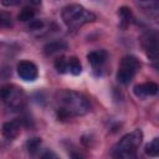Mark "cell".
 <instances>
[{"mask_svg":"<svg viewBox=\"0 0 159 159\" xmlns=\"http://www.w3.org/2000/svg\"><path fill=\"white\" fill-rule=\"evenodd\" d=\"M40 145H41V139L40 138H32L26 143V147H27V150H29L30 154H35L39 150Z\"/></svg>","mask_w":159,"mask_h":159,"instance_id":"cell-17","label":"cell"},{"mask_svg":"<svg viewBox=\"0 0 159 159\" xmlns=\"http://www.w3.org/2000/svg\"><path fill=\"white\" fill-rule=\"evenodd\" d=\"M17 75L20 76L21 80L26 81V82H34L35 80H37L39 77V70L37 66L29 61V60H22L17 63Z\"/></svg>","mask_w":159,"mask_h":159,"instance_id":"cell-7","label":"cell"},{"mask_svg":"<svg viewBox=\"0 0 159 159\" xmlns=\"http://www.w3.org/2000/svg\"><path fill=\"white\" fill-rule=\"evenodd\" d=\"M87 60L94 71H101V70H103L104 65L107 63L108 53L106 50H94L87 55Z\"/></svg>","mask_w":159,"mask_h":159,"instance_id":"cell-8","label":"cell"},{"mask_svg":"<svg viewBox=\"0 0 159 159\" xmlns=\"http://www.w3.org/2000/svg\"><path fill=\"white\" fill-rule=\"evenodd\" d=\"M12 25L11 16L6 11H0V29H6Z\"/></svg>","mask_w":159,"mask_h":159,"instance_id":"cell-18","label":"cell"},{"mask_svg":"<svg viewBox=\"0 0 159 159\" xmlns=\"http://www.w3.org/2000/svg\"><path fill=\"white\" fill-rule=\"evenodd\" d=\"M61 16L65 25L73 30L96 20V15L80 4H70L65 6Z\"/></svg>","mask_w":159,"mask_h":159,"instance_id":"cell-3","label":"cell"},{"mask_svg":"<svg viewBox=\"0 0 159 159\" xmlns=\"http://www.w3.org/2000/svg\"><path fill=\"white\" fill-rule=\"evenodd\" d=\"M142 46L147 56L155 63L158 61V34L155 31H148L142 36Z\"/></svg>","mask_w":159,"mask_h":159,"instance_id":"cell-6","label":"cell"},{"mask_svg":"<svg viewBox=\"0 0 159 159\" xmlns=\"http://www.w3.org/2000/svg\"><path fill=\"white\" fill-rule=\"evenodd\" d=\"M55 68L57 70L58 73H66V72H68V68H67V57L61 56V57L56 58V61H55Z\"/></svg>","mask_w":159,"mask_h":159,"instance_id":"cell-16","label":"cell"},{"mask_svg":"<svg viewBox=\"0 0 159 159\" xmlns=\"http://www.w3.org/2000/svg\"><path fill=\"white\" fill-rule=\"evenodd\" d=\"M0 101L10 108H19L25 102V93L15 84H4L0 87Z\"/></svg>","mask_w":159,"mask_h":159,"instance_id":"cell-5","label":"cell"},{"mask_svg":"<svg viewBox=\"0 0 159 159\" xmlns=\"http://www.w3.org/2000/svg\"><path fill=\"white\" fill-rule=\"evenodd\" d=\"M65 48H66V42L62 41V40H56V41L48 42L43 47V51L47 56H52V55H55V53H57V52H60Z\"/></svg>","mask_w":159,"mask_h":159,"instance_id":"cell-11","label":"cell"},{"mask_svg":"<svg viewBox=\"0 0 159 159\" xmlns=\"http://www.w3.org/2000/svg\"><path fill=\"white\" fill-rule=\"evenodd\" d=\"M67 68H68V72L75 75V76H78L81 72H82V65H81V61L76 57V56H71V57H67Z\"/></svg>","mask_w":159,"mask_h":159,"instance_id":"cell-13","label":"cell"},{"mask_svg":"<svg viewBox=\"0 0 159 159\" xmlns=\"http://www.w3.org/2000/svg\"><path fill=\"white\" fill-rule=\"evenodd\" d=\"M21 129V119H12L2 125V135L6 139H14L17 137Z\"/></svg>","mask_w":159,"mask_h":159,"instance_id":"cell-10","label":"cell"},{"mask_svg":"<svg viewBox=\"0 0 159 159\" xmlns=\"http://www.w3.org/2000/svg\"><path fill=\"white\" fill-rule=\"evenodd\" d=\"M158 89H159V87L155 82H144V83L137 84L133 88V92L138 98L143 99V98H147L150 96H155L158 93Z\"/></svg>","mask_w":159,"mask_h":159,"instance_id":"cell-9","label":"cell"},{"mask_svg":"<svg viewBox=\"0 0 159 159\" xmlns=\"http://www.w3.org/2000/svg\"><path fill=\"white\" fill-rule=\"evenodd\" d=\"M118 15H119V19H120V27L122 29H125L132 24L133 15H132V11H130L129 7H127V6L119 7L118 9Z\"/></svg>","mask_w":159,"mask_h":159,"instance_id":"cell-12","label":"cell"},{"mask_svg":"<svg viewBox=\"0 0 159 159\" xmlns=\"http://www.w3.org/2000/svg\"><path fill=\"white\" fill-rule=\"evenodd\" d=\"M139 68H140V62L135 56L133 55L124 56L119 63L117 72L118 82L122 84H129L134 78V76L137 75V72L139 71Z\"/></svg>","mask_w":159,"mask_h":159,"instance_id":"cell-4","label":"cell"},{"mask_svg":"<svg viewBox=\"0 0 159 159\" xmlns=\"http://www.w3.org/2000/svg\"><path fill=\"white\" fill-rule=\"evenodd\" d=\"M143 140V132L134 129L123 135L112 148L111 157L113 159H132Z\"/></svg>","mask_w":159,"mask_h":159,"instance_id":"cell-2","label":"cell"},{"mask_svg":"<svg viewBox=\"0 0 159 159\" xmlns=\"http://www.w3.org/2000/svg\"><path fill=\"white\" fill-rule=\"evenodd\" d=\"M71 159H86L84 155L81 153V152H72L71 153Z\"/></svg>","mask_w":159,"mask_h":159,"instance_id":"cell-20","label":"cell"},{"mask_svg":"<svg viewBox=\"0 0 159 159\" xmlns=\"http://www.w3.org/2000/svg\"><path fill=\"white\" fill-rule=\"evenodd\" d=\"M41 159H60V158H58V155H57L53 150L47 149V150H45V152H43V154H42Z\"/></svg>","mask_w":159,"mask_h":159,"instance_id":"cell-19","label":"cell"},{"mask_svg":"<svg viewBox=\"0 0 159 159\" xmlns=\"http://www.w3.org/2000/svg\"><path fill=\"white\" fill-rule=\"evenodd\" d=\"M145 153L152 158H157L159 155V138L158 137L153 138V140L145 147Z\"/></svg>","mask_w":159,"mask_h":159,"instance_id":"cell-14","label":"cell"},{"mask_svg":"<svg viewBox=\"0 0 159 159\" xmlns=\"http://www.w3.org/2000/svg\"><path fill=\"white\" fill-rule=\"evenodd\" d=\"M34 16H35L34 9L30 7V6H25V7H22V10L19 12L17 19H19L20 21H32V20H34Z\"/></svg>","mask_w":159,"mask_h":159,"instance_id":"cell-15","label":"cell"},{"mask_svg":"<svg viewBox=\"0 0 159 159\" xmlns=\"http://www.w3.org/2000/svg\"><path fill=\"white\" fill-rule=\"evenodd\" d=\"M89 108L88 99L80 92L62 89L55 96V109L60 119L84 116L89 112Z\"/></svg>","mask_w":159,"mask_h":159,"instance_id":"cell-1","label":"cell"}]
</instances>
